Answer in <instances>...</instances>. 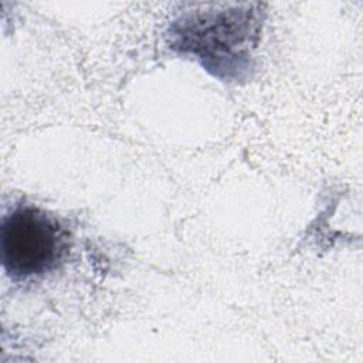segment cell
<instances>
[{
  "label": "cell",
  "mask_w": 363,
  "mask_h": 363,
  "mask_svg": "<svg viewBox=\"0 0 363 363\" xmlns=\"http://www.w3.org/2000/svg\"><path fill=\"white\" fill-rule=\"evenodd\" d=\"M262 14L258 3L196 4L170 23L169 45L193 55L220 79H244L252 68Z\"/></svg>",
  "instance_id": "1"
},
{
  "label": "cell",
  "mask_w": 363,
  "mask_h": 363,
  "mask_svg": "<svg viewBox=\"0 0 363 363\" xmlns=\"http://www.w3.org/2000/svg\"><path fill=\"white\" fill-rule=\"evenodd\" d=\"M1 265L14 281L54 271L68 252V233L57 217L33 204H17L3 216Z\"/></svg>",
  "instance_id": "2"
}]
</instances>
